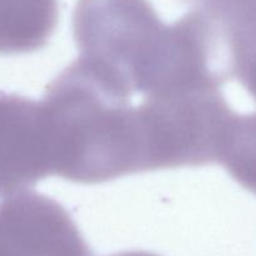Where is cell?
Wrapping results in <instances>:
<instances>
[{"label":"cell","mask_w":256,"mask_h":256,"mask_svg":"<svg viewBox=\"0 0 256 256\" xmlns=\"http://www.w3.org/2000/svg\"><path fill=\"white\" fill-rule=\"evenodd\" d=\"M72 32L78 60L132 105L186 85L210 58L209 32L199 14L168 25L148 0H78Z\"/></svg>","instance_id":"cell-1"},{"label":"cell","mask_w":256,"mask_h":256,"mask_svg":"<svg viewBox=\"0 0 256 256\" xmlns=\"http://www.w3.org/2000/svg\"><path fill=\"white\" fill-rule=\"evenodd\" d=\"M0 256H92L62 205L34 192L0 202Z\"/></svg>","instance_id":"cell-2"},{"label":"cell","mask_w":256,"mask_h":256,"mask_svg":"<svg viewBox=\"0 0 256 256\" xmlns=\"http://www.w3.org/2000/svg\"><path fill=\"white\" fill-rule=\"evenodd\" d=\"M50 175L54 158L42 102L0 92V196L24 192Z\"/></svg>","instance_id":"cell-3"},{"label":"cell","mask_w":256,"mask_h":256,"mask_svg":"<svg viewBox=\"0 0 256 256\" xmlns=\"http://www.w3.org/2000/svg\"><path fill=\"white\" fill-rule=\"evenodd\" d=\"M58 0H0V54L42 49L58 24Z\"/></svg>","instance_id":"cell-4"},{"label":"cell","mask_w":256,"mask_h":256,"mask_svg":"<svg viewBox=\"0 0 256 256\" xmlns=\"http://www.w3.org/2000/svg\"><path fill=\"white\" fill-rule=\"evenodd\" d=\"M219 164L238 184L256 195V112L235 115Z\"/></svg>","instance_id":"cell-5"},{"label":"cell","mask_w":256,"mask_h":256,"mask_svg":"<svg viewBox=\"0 0 256 256\" xmlns=\"http://www.w3.org/2000/svg\"><path fill=\"white\" fill-rule=\"evenodd\" d=\"M232 78H235L256 102V26L232 35L225 42Z\"/></svg>","instance_id":"cell-6"},{"label":"cell","mask_w":256,"mask_h":256,"mask_svg":"<svg viewBox=\"0 0 256 256\" xmlns=\"http://www.w3.org/2000/svg\"><path fill=\"white\" fill-rule=\"evenodd\" d=\"M112 256H159V255L152 254V252H119V254H114Z\"/></svg>","instance_id":"cell-7"}]
</instances>
